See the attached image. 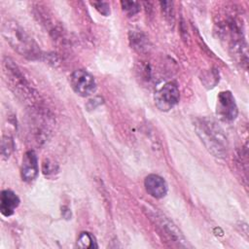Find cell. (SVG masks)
<instances>
[{
    "instance_id": "cell-11",
    "label": "cell",
    "mask_w": 249,
    "mask_h": 249,
    "mask_svg": "<svg viewBox=\"0 0 249 249\" xmlns=\"http://www.w3.org/2000/svg\"><path fill=\"white\" fill-rule=\"evenodd\" d=\"M128 40L131 48L139 53L146 52L149 49V40L147 36L140 30H130Z\"/></svg>"
},
{
    "instance_id": "cell-1",
    "label": "cell",
    "mask_w": 249,
    "mask_h": 249,
    "mask_svg": "<svg viewBox=\"0 0 249 249\" xmlns=\"http://www.w3.org/2000/svg\"><path fill=\"white\" fill-rule=\"evenodd\" d=\"M3 72L5 80L15 95L30 110L41 107V96L26 79L20 68L10 58L3 59Z\"/></svg>"
},
{
    "instance_id": "cell-4",
    "label": "cell",
    "mask_w": 249,
    "mask_h": 249,
    "mask_svg": "<svg viewBox=\"0 0 249 249\" xmlns=\"http://www.w3.org/2000/svg\"><path fill=\"white\" fill-rule=\"evenodd\" d=\"M155 104L160 111L167 112L172 109L180 99L178 86L173 82H168L158 88L154 95Z\"/></svg>"
},
{
    "instance_id": "cell-16",
    "label": "cell",
    "mask_w": 249,
    "mask_h": 249,
    "mask_svg": "<svg viewBox=\"0 0 249 249\" xmlns=\"http://www.w3.org/2000/svg\"><path fill=\"white\" fill-rule=\"evenodd\" d=\"M92 6L103 16H109L110 15V5L108 2L105 1H93L90 2Z\"/></svg>"
},
{
    "instance_id": "cell-12",
    "label": "cell",
    "mask_w": 249,
    "mask_h": 249,
    "mask_svg": "<svg viewBox=\"0 0 249 249\" xmlns=\"http://www.w3.org/2000/svg\"><path fill=\"white\" fill-rule=\"evenodd\" d=\"M15 143L14 139L10 134H4L1 141V156L3 160L9 159L12 152L14 151Z\"/></svg>"
},
{
    "instance_id": "cell-5",
    "label": "cell",
    "mask_w": 249,
    "mask_h": 249,
    "mask_svg": "<svg viewBox=\"0 0 249 249\" xmlns=\"http://www.w3.org/2000/svg\"><path fill=\"white\" fill-rule=\"evenodd\" d=\"M149 211V217L150 219L159 227L160 231L164 233V235L172 242L180 245V246H186V239L182 232L178 230V228L164 215L159 213L158 211Z\"/></svg>"
},
{
    "instance_id": "cell-6",
    "label": "cell",
    "mask_w": 249,
    "mask_h": 249,
    "mask_svg": "<svg viewBox=\"0 0 249 249\" xmlns=\"http://www.w3.org/2000/svg\"><path fill=\"white\" fill-rule=\"evenodd\" d=\"M72 89L80 96L88 97L96 89V83L91 74L86 70H75L69 77Z\"/></svg>"
},
{
    "instance_id": "cell-9",
    "label": "cell",
    "mask_w": 249,
    "mask_h": 249,
    "mask_svg": "<svg viewBox=\"0 0 249 249\" xmlns=\"http://www.w3.org/2000/svg\"><path fill=\"white\" fill-rule=\"evenodd\" d=\"M144 186L147 193L155 198H161L167 194V184L158 174H149L144 180Z\"/></svg>"
},
{
    "instance_id": "cell-8",
    "label": "cell",
    "mask_w": 249,
    "mask_h": 249,
    "mask_svg": "<svg viewBox=\"0 0 249 249\" xmlns=\"http://www.w3.org/2000/svg\"><path fill=\"white\" fill-rule=\"evenodd\" d=\"M39 172L36 153L29 150L24 153L20 166V176L24 182H31L36 179Z\"/></svg>"
},
{
    "instance_id": "cell-7",
    "label": "cell",
    "mask_w": 249,
    "mask_h": 249,
    "mask_svg": "<svg viewBox=\"0 0 249 249\" xmlns=\"http://www.w3.org/2000/svg\"><path fill=\"white\" fill-rule=\"evenodd\" d=\"M217 115L226 122L234 121L238 114L234 96L230 90L221 91L217 96Z\"/></svg>"
},
{
    "instance_id": "cell-15",
    "label": "cell",
    "mask_w": 249,
    "mask_h": 249,
    "mask_svg": "<svg viewBox=\"0 0 249 249\" xmlns=\"http://www.w3.org/2000/svg\"><path fill=\"white\" fill-rule=\"evenodd\" d=\"M161 6V10H162V14L164 16V18L173 22L174 20V8H173V2L170 1H161L160 3Z\"/></svg>"
},
{
    "instance_id": "cell-2",
    "label": "cell",
    "mask_w": 249,
    "mask_h": 249,
    "mask_svg": "<svg viewBox=\"0 0 249 249\" xmlns=\"http://www.w3.org/2000/svg\"><path fill=\"white\" fill-rule=\"evenodd\" d=\"M194 126L196 135L210 154L219 159L227 157L229 141L224 129L215 120L208 117L196 118Z\"/></svg>"
},
{
    "instance_id": "cell-14",
    "label": "cell",
    "mask_w": 249,
    "mask_h": 249,
    "mask_svg": "<svg viewBox=\"0 0 249 249\" xmlns=\"http://www.w3.org/2000/svg\"><path fill=\"white\" fill-rule=\"evenodd\" d=\"M121 6L123 11L128 16L132 17L140 12V4L136 1H122Z\"/></svg>"
},
{
    "instance_id": "cell-3",
    "label": "cell",
    "mask_w": 249,
    "mask_h": 249,
    "mask_svg": "<svg viewBox=\"0 0 249 249\" xmlns=\"http://www.w3.org/2000/svg\"><path fill=\"white\" fill-rule=\"evenodd\" d=\"M1 33L6 42L18 54L30 60L41 58L42 52L38 44L17 21L12 19L4 21Z\"/></svg>"
},
{
    "instance_id": "cell-17",
    "label": "cell",
    "mask_w": 249,
    "mask_h": 249,
    "mask_svg": "<svg viewBox=\"0 0 249 249\" xmlns=\"http://www.w3.org/2000/svg\"><path fill=\"white\" fill-rule=\"evenodd\" d=\"M54 166L55 164L51 162L49 160H45L44 163H43V172L44 174H50V173H53L54 171Z\"/></svg>"
},
{
    "instance_id": "cell-13",
    "label": "cell",
    "mask_w": 249,
    "mask_h": 249,
    "mask_svg": "<svg viewBox=\"0 0 249 249\" xmlns=\"http://www.w3.org/2000/svg\"><path fill=\"white\" fill-rule=\"evenodd\" d=\"M77 246L80 248H97L94 236L88 231L80 233L77 240Z\"/></svg>"
},
{
    "instance_id": "cell-10",
    "label": "cell",
    "mask_w": 249,
    "mask_h": 249,
    "mask_svg": "<svg viewBox=\"0 0 249 249\" xmlns=\"http://www.w3.org/2000/svg\"><path fill=\"white\" fill-rule=\"evenodd\" d=\"M19 198L16 193L11 190H3L0 195V211L5 217L14 214L16 208L19 205Z\"/></svg>"
}]
</instances>
